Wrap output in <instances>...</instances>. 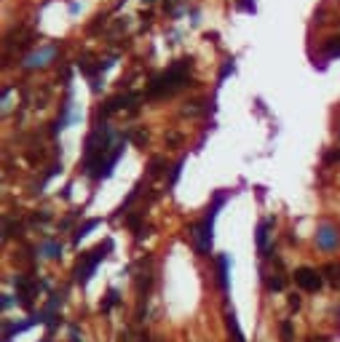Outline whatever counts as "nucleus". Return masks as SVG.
<instances>
[{
    "label": "nucleus",
    "instance_id": "f257e3e1",
    "mask_svg": "<svg viewBox=\"0 0 340 342\" xmlns=\"http://www.w3.org/2000/svg\"><path fill=\"white\" fill-rule=\"evenodd\" d=\"M191 67H193V56H182L174 64H169L166 72H161L158 78L150 80L147 99H164V97H172L174 91L185 89V86H193V80L187 78Z\"/></svg>",
    "mask_w": 340,
    "mask_h": 342
},
{
    "label": "nucleus",
    "instance_id": "f03ea898",
    "mask_svg": "<svg viewBox=\"0 0 340 342\" xmlns=\"http://www.w3.org/2000/svg\"><path fill=\"white\" fill-rule=\"evenodd\" d=\"M225 198H228V193H225V190H220V193L214 195V203L209 206V211H206L204 220L196 222V225H191V238H193V243H196V251L201 254V256L212 249V227H214V217H217V208L225 203Z\"/></svg>",
    "mask_w": 340,
    "mask_h": 342
},
{
    "label": "nucleus",
    "instance_id": "7ed1b4c3",
    "mask_svg": "<svg viewBox=\"0 0 340 342\" xmlns=\"http://www.w3.org/2000/svg\"><path fill=\"white\" fill-rule=\"evenodd\" d=\"M110 249H112V241H105V243H99L97 249H91V251H86V254H81L78 265H75V270H72L75 281H78L81 286H86V283H89L91 273L97 270V265H99L102 260H105Z\"/></svg>",
    "mask_w": 340,
    "mask_h": 342
},
{
    "label": "nucleus",
    "instance_id": "20e7f679",
    "mask_svg": "<svg viewBox=\"0 0 340 342\" xmlns=\"http://www.w3.org/2000/svg\"><path fill=\"white\" fill-rule=\"evenodd\" d=\"M150 291H153V256L139 260V273H137V297L142 305H147Z\"/></svg>",
    "mask_w": 340,
    "mask_h": 342
},
{
    "label": "nucleus",
    "instance_id": "39448f33",
    "mask_svg": "<svg viewBox=\"0 0 340 342\" xmlns=\"http://www.w3.org/2000/svg\"><path fill=\"white\" fill-rule=\"evenodd\" d=\"M295 283L303 291H319V289H322V270H316V268H297L295 270Z\"/></svg>",
    "mask_w": 340,
    "mask_h": 342
},
{
    "label": "nucleus",
    "instance_id": "423d86ee",
    "mask_svg": "<svg viewBox=\"0 0 340 342\" xmlns=\"http://www.w3.org/2000/svg\"><path fill=\"white\" fill-rule=\"evenodd\" d=\"M337 243H340V230L335 225H322L319 227V233H316V246L322 251H332L337 249Z\"/></svg>",
    "mask_w": 340,
    "mask_h": 342
},
{
    "label": "nucleus",
    "instance_id": "0eeeda50",
    "mask_svg": "<svg viewBox=\"0 0 340 342\" xmlns=\"http://www.w3.org/2000/svg\"><path fill=\"white\" fill-rule=\"evenodd\" d=\"M276 225V220H266V222H260L257 227V251L262 256H271V246H268V235H271V227Z\"/></svg>",
    "mask_w": 340,
    "mask_h": 342
},
{
    "label": "nucleus",
    "instance_id": "6e6552de",
    "mask_svg": "<svg viewBox=\"0 0 340 342\" xmlns=\"http://www.w3.org/2000/svg\"><path fill=\"white\" fill-rule=\"evenodd\" d=\"M54 46H49V49H41V51H37V54H32V56H27V62H24V67L27 70H32V67H43V64H46V59H51V56H54Z\"/></svg>",
    "mask_w": 340,
    "mask_h": 342
},
{
    "label": "nucleus",
    "instance_id": "1a4fd4ad",
    "mask_svg": "<svg viewBox=\"0 0 340 342\" xmlns=\"http://www.w3.org/2000/svg\"><path fill=\"white\" fill-rule=\"evenodd\" d=\"M228 254H220L217 256V286L222 291H228Z\"/></svg>",
    "mask_w": 340,
    "mask_h": 342
},
{
    "label": "nucleus",
    "instance_id": "9d476101",
    "mask_svg": "<svg viewBox=\"0 0 340 342\" xmlns=\"http://www.w3.org/2000/svg\"><path fill=\"white\" fill-rule=\"evenodd\" d=\"M35 324V321H24V324H11V321H6L3 324V342H11L14 334H19V331H24V329H30Z\"/></svg>",
    "mask_w": 340,
    "mask_h": 342
},
{
    "label": "nucleus",
    "instance_id": "9b49d317",
    "mask_svg": "<svg viewBox=\"0 0 340 342\" xmlns=\"http://www.w3.org/2000/svg\"><path fill=\"white\" fill-rule=\"evenodd\" d=\"M164 168H169L166 158H164V155H156V158H153V160H150V163H147V177H150V179L161 177V174H164Z\"/></svg>",
    "mask_w": 340,
    "mask_h": 342
},
{
    "label": "nucleus",
    "instance_id": "f8f14e48",
    "mask_svg": "<svg viewBox=\"0 0 340 342\" xmlns=\"http://www.w3.org/2000/svg\"><path fill=\"white\" fill-rule=\"evenodd\" d=\"M322 275L327 278V283H332V286H340V262H337V265H327V268H322Z\"/></svg>",
    "mask_w": 340,
    "mask_h": 342
},
{
    "label": "nucleus",
    "instance_id": "ddd939ff",
    "mask_svg": "<svg viewBox=\"0 0 340 342\" xmlns=\"http://www.w3.org/2000/svg\"><path fill=\"white\" fill-rule=\"evenodd\" d=\"M322 49H324L327 56H340V35H329L322 43Z\"/></svg>",
    "mask_w": 340,
    "mask_h": 342
},
{
    "label": "nucleus",
    "instance_id": "4468645a",
    "mask_svg": "<svg viewBox=\"0 0 340 342\" xmlns=\"http://www.w3.org/2000/svg\"><path fill=\"white\" fill-rule=\"evenodd\" d=\"M97 225H99V220H89L83 227H78V230H75V235H72V243H81V238H86V235H89Z\"/></svg>",
    "mask_w": 340,
    "mask_h": 342
},
{
    "label": "nucleus",
    "instance_id": "2eb2a0df",
    "mask_svg": "<svg viewBox=\"0 0 340 342\" xmlns=\"http://www.w3.org/2000/svg\"><path fill=\"white\" fill-rule=\"evenodd\" d=\"M118 302H121L118 291H116V289H110V291H107V297H105V302H102V313H110L112 308L118 305Z\"/></svg>",
    "mask_w": 340,
    "mask_h": 342
},
{
    "label": "nucleus",
    "instance_id": "dca6fc26",
    "mask_svg": "<svg viewBox=\"0 0 340 342\" xmlns=\"http://www.w3.org/2000/svg\"><path fill=\"white\" fill-rule=\"evenodd\" d=\"M126 137H131V139L137 142V145H142V147L147 145V131H142V129H129Z\"/></svg>",
    "mask_w": 340,
    "mask_h": 342
},
{
    "label": "nucleus",
    "instance_id": "f3484780",
    "mask_svg": "<svg viewBox=\"0 0 340 342\" xmlns=\"http://www.w3.org/2000/svg\"><path fill=\"white\" fill-rule=\"evenodd\" d=\"M41 251L49 256V260H56V256H62V246H59V243H46Z\"/></svg>",
    "mask_w": 340,
    "mask_h": 342
},
{
    "label": "nucleus",
    "instance_id": "a211bd4d",
    "mask_svg": "<svg viewBox=\"0 0 340 342\" xmlns=\"http://www.w3.org/2000/svg\"><path fill=\"white\" fill-rule=\"evenodd\" d=\"M182 166H185V160H177V163L172 166V171H169V185H174L177 179H179V171H182Z\"/></svg>",
    "mask_w": 340,
    "mask_h": 342
},
{
    "label": "nucleus",
    "instance_id": "6ab92c4d",
    "mask_svg": "<svg viewBox=\"0 0 340 342\" xmlns=\"http://www.w3.org/2000/svg\"><path fill=\"white\" fill-rule=\"evenodd\" d=\"M233 72V59H225V64H222V70H220V75H217V80H225V78H228V75Z\"/></svg>",
    "mask_w": 340,
    "mask_h": 342
},
{
    "label": "nucleus",
    "instance_id": "aec40b11",
    "mask_svg": "<svg viewBox=\"0 0 340 342\" xmlns=\"http://www.w3.org/2000/svg\"><path fill=\"white\" fill-rule=\"evenodd\" d=\"M287 305H289V310H300V305H303V300H300V294H297V291H292V294H289Z\"/></svg>",
    "mask_w": 340,
    "mask_h": 342
},
{
    "label": "nucleus",
    "instance_id": "412c9836",
    "mask_svg": "<svg viewBox=\"0 0 340 342\" xmlns=\"http://www.w3.org/2000/svg\"><path fill=\"white\" fill-rule=\"evenodd\" d=\"M105 22H107V14H99V16H97V22H94V24L89 27V35H94V32L99 30V27H105Z\"/></svg>",
    "mask_w": 340,
    "mask_h": 342
},
{
    "label": "nucleus",
    "instance_id": "4be33fe9",
    "mask_svg": "<svg viewBox=\"0 0 340 342\" xmlns=\"http://www.w3.org/2000/svg\"><path fill=\"white\" fill-rule=\"evenodd\" d=\"M281 339H284V342L292 339V324H289V321H281Z\"/></svg>",
    "mask_w": 340,
    "mask_h": 342
},
{
    "label": "nucleus",
    "instance_id": "5701e85b",
    "mask_svg": "<svg viewBox=\"0 0 340 342\" xmlns=\"http://www.w3.org/2000/svg\"><path fill=\"white\" fill-rule=\"evenodd\" d=\"M239 11H254V0H236Z\"/></svg>",
    "mask_w": 340,
    "mask_h": 342
},
{
    "label": "nucleus",
    "instance_id": "b1692460",
    "mask_svg": "<svg viewBox=\"0 0 340 342\" xmlns=\"http://www.w3.org/2000/svg\"><path fill=\"white\" fill-rule=\"evenodd\" d=\"M306 342H329V339H327V337H308Z\"/></svg>",
    "mask_w": 340,
    "mask_h": 342
},
{
    "label": "nucleus",
    "instance_id": "393cba45",
    "mask_svg": "<svg viewBox=\"0 0 340 342\" xmlns=\"http://www.w3.org/2000/svg\"><path fill=\"white\" fill-rule=\"evenodd\" d=\"M41 342H51V337H46V339H41Z\"/></svg>",
    "mask_w": 340,
    "mask_h": 342
},
{
    "label": "nucleus",
    "instance_id": "a878e982",
    "mask_svg": "<svg viewBox=\"0 0 340 342\" xmlns=\"http://www.w3.org/2000/svg\"><path fill=\"white\" fill-rule=\"evenodd\" d=\"M142 3H153V0H142Z\"/></svg>",
    "mask_w": 340,
    "mask_h": 342
}]
</instances>
